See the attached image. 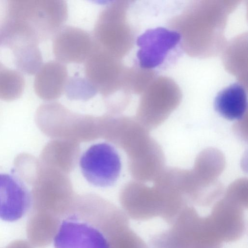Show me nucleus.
I'll return each instance as SVG.
<instances>
[{"label": "nucleus", "mask_w": 248, "mask_h": 248, "mask_svg": "<svg viewBox=\"0 0 248 248\" xmlns=\"http://www.w3.org/2000/svg\"><path fill=\"white\" fill-rule=\"evenodd\" d=\"M149 132L134 117L107 115L102 137L124 152L131 176L144 183L153 182L165 168L162 149Z\"/></svg>", "instance_id": "obj_1"}, {"label": "nucleus", "mask_w": 248, "mask_h": 248, "mask_svg": "<svg viewBox=\"0 0 248 248\" xmlns=\"http://www.w3.org/2000/svg\"><path fill=\"white\" fill-rule=\"evenodd\" d=\"M170 225L168 230L151 238L150 248H220L229 242L226 225L213 209L202 217L187 205Z\"/></svg>", "instance_id": "obj_2"}, {"label": "nucleus", "mask_w": 248, "mask_h": 248, "mask_svg": "<svg viewBox=\"0 0 248 248\" xmlns=\"http://www.w3.org/2000/svg\"><path fill=\"white\" fill-rule=\"evenodd\" d=\"M35 121L46 136L55 139L89 142L101 138V116L74 112L56 101L41 104L36 110Z\"/></svg>", "instance_id": "obj_3"}, {"label": "nucleus", "mask_w": 248, "mask_h": 248, "mask_svg": "<svg viewBox=\"0 0 248 248\" xmlns=\"http://www.w3.org/2000/svg\"><path fill=\"white\" fill-rule=\"evenodd\" d=\"M129 0H116L100 12L92 37L95 49L122 60L132 49L135 31L128 20Z\"/></svg>", "instance_id": "obj_4"}, {"label": "nucleus", "mask_w": 248, "mask_h": 248, "mask_svg": "<svg viewBox=\"0 0 248 248\" xmlns=\"http://www.w3.org/2000/svg\"><path fill=\"white\" fill-rule=\"evenodd\" d=\"M29 185L32 186L31 211L47 212L62 220L67 216L76 195L67 174L39 159L36 171Z\"/></svg>", "instance_id": "obj_5"}, {"label": "nucleus", "mask_w": 248, "mask_h": 248, "mask_svg": "<svg viewBox=\"0 0 248 248\" xmlns=\"http://www.w3.org/2000/svg\"><path fill=\"white\" fill-rule=\"evenodd\" d=\"M84 63L85 78L101 95L106 110L117 111L126 108L131 94L123 88L126 66L122 60L95 49Z\"/></svg>", "instance_id": "obj_6"}, {"label": "nucleus", "mask_w": 248, "mask_h": 248, "mask_svg": "<svg viewBox=\"0 0 248 248\" xmlns=\"http://www.w3.org/2000/svg\"><path fill=\"white\" fill-rule=\"evenodd\" d=\"M5 12L31 25L41 41L52 38L66 22L68 10L62 0H14L7 1Z\"/></svg>", "instance_id": "obj_7"}, {"label": "nucleus", "mask_w": 248, "mask_h": 248, "mask_svg": "<svg viewBox=\"0 0 248 248\" xmlns=\"http://www.w3.org/2000/svg\"><path fill=\"white\" fill-rule=\"evenodd\" d=\"M69 215L96 228L107 240L129 227L128 217L122 209L94 193L76 195Z\"/></svg>", "instance_id": "obj_8"}, {"label": "nucleus", "mask_w": 248, "mask_h": 248, "mask_svg": "<svg viewBox=\"0 0 248 248\" xmlns=\"http://www.w3.org/2000/svg\"><path fill=\"white\" fill-rule=\"evenodd\" d=\"M119 201L128 217L146 220L159 217L169 223L171 219L170 207L166 195L152 187L136 180L126 183L119 193Z\"/></svg>", "instance_id": "obj_9"}, {"label": "nucleus", "mask_w": 248, "mask_h": 248, "mask_svg": "<svg viewBox=\"0 0 248 248\" xmlns=\"http://www.w3.org/2000/svg\"><path fill=\"white\" fill-rule=\"evenodd\" d=\"M181 39L179 32L163 27L146 31L136 40L139 66L151 70L169 64L179 55Z\"/></svg>", "instance_id": "obj_10"}, {"label": "nucleus", "mask_w": 248, "mask_h": 248, "mask_svg": "<svg viewBox=\"0 0 248 248\" xmlns=\"http://www.w3.org/2000/svg\"><path fill=\"white\" fill-rule=\"evenodd\" d=\"M79 165L86 180L101 188L114 185L122 170L118 152L111 144L105 142L90 146L80 157Z\"/></svg>", "instance_id": "obj_11"}, {"label": "nucleus", "mask_w": 248, "mask_h": 248, "mask_svg": "<svg viewBox=\"0 0 248 248\" xmlns=\"http://www.w3.org/2000/svg\"><path fill=\"white\" fill-rule=\"evenodd\" d=\"M225 165L224 155L217 149L206 148L198 155L193 168L190 171L200 202L215 200L223 193L224 186L218 178Z\"/></svg>", "instance_id": "obj_12"}, {"label": "nucleus", "mask_w": 248, "mask_h": 248, "mask_svg": "<svg viewBox=\"0 0 248 248\" xmlns=\"http://www.w3.org/2000/svg\"><path fill=\"white\" fill-rule=\"evenodd\" d=\"M95 50L92 35L78 27L64 25L52 38L53 55L64 64L84 63Z\"/></svg>", "instance_id": "obj_13"}, {"label": "nucleus", "mask_w": 248, "mask_h": 248, "mask_svg": "<svg viewBox=\"0 0 248 248\" xmlns=\"http://www.w3.org/2000/svg\"><path fill=\"white\" fill-rule=\"evenodd\" d=\"M54 243L55 248H108L101 232L70 215L62 219Z\"/></svg>", "instance_id": "obj_14"}, {"label": "nucleus", "mask_w": 248, "mask_h": 248, "mask_svg": "<svg viewBox=\"0 0 248 248\" xmlns=\"http://www.w3.org/2000/svg\"><path fill=\"white\" fill-rule=\"evenodd\" d=\"M30 192L15 176L0 173V218L15 221L24 216L31 207Z\"/></svg>", "instance_id": "obj_15"}, {"label": "nucleus", "mask_w": 248, "mask_h": 248, "mask_svg": "<svg viewBox=\"0 0 248 248\" xmlns=\"http://www.w3.org/2000/svg\"><path fill=\"white\" fill-rule=\"evenodd\" d=\"M142 93L134 118L148 131L162 124L180 102L178 96H157L148 87Z\"/></svg>", "instance_id": "obj_16"}, {"label": "nucleus", "mask_w": 248, "mask_h": 248, "mask_svg": "<svg viewBox=\"0 0 248 248\" xmlns=\"http://www.w3.org/2000/svg\"><path fill=\"white\" fill-rule=\"evenodd\" d=\"M65 64L57 61H50L42 64L35 74L33 88L41 99L54 101L64 93L68 78Z\"/></svg>", "instance_id": "obj_17"}, {"label": "nucleus", "mask_w": 248, "mask_h": 248, "mask_svg": "<svg viewBox=\"0 0 248 248\" xmlns=\"http://www.w3.org/2000/svg\"><path fill=\"white\" fill-rule=\"evenodd\" d=\"M80 152L79 142L55 139L45 146L39 159L43 164L68 174L76 168Z\"/></svg>", "instance_id": "obj_18"}, {"label": "nucleus", "mask_w": 248, "mask_h": 248, "mask_svg": "<svg viewBox=\"0 0 248 248\" xmlns=\"http://www.w3.org/2000/svg\"><path fill=\"white\" fill-rule=\"evenodd\" d=\"M62 220L47 212L31 211L26 228L30 243L38 248L49 246L54 240Z\"/></svg>", "instance_id": "obj_19"}, {"label": "nucleus", "mask_w": 248, "mask_h": 248, "mask_svg": "<svg viewBox=\"0 0 248 248\" xmlns=\"http://www.w3.org/2000/svg\"><path fill=\"white\" fill-rule=\"evenodd\" d=\"M247 106L246 91L237 83L222 89L214 100L215 110L223 118L231 121L243 118L246 115Z\"/></svg>", "instance_id": "obj_20"}, {"label": "nucleus", "mask_w": 248, "mask_h": 248, "mask_svg": "<svg viewBox=\"0 0 248 248\" xmlns=\"http://www.w3.org/2000/svg\"><path fill=\"white\" fill-rule=\"evenodd\" d=\"M25 86V80L20 72L14 69H0V100L9 102L18 99Z\"/></svg>", "instance_id": "obj_21"}, {"label": "nucleus", "mask_w": 248, "mask_h": 248, "mask_svg": "<svg viewBox=\"0 0 248 248\" xmlns=\"http://www.w3.org/2000/svg\"><path fill=\"white\" fill-rule=\"evenodd\" d=\"M13 52L16 66L25 74H35L43 64L42 53L37 45L24 46Z\"/></svg>", "instance_id": "obj_22"}, {"label": "nucleus", "mask_w": 248, "mask_h": 248, "mask_svg": "<svg viewBox=\"0 0 248 248\" xmlns=\"http://www.w3.org/2000/svg\"><path fill=\"white\" fill-rule=\"evenodd\" d=\"M150 70L139 66H126L123 78L124 90L129 93H142L148 87L150 80Z\"/></svg>", "instance_id": "obj_23"}, {"label": "nucleus", "mask_w": 248, "mask_h": 248, "mask_svg": "<svg viewBox=\"0 0 248 248\" xmlns=\"http://www.w3.org/2000/svg\"><path fill=\"white\" fill-rule=\"evenodd\" d=\"M64 93L72 100L87 101L93 97L97 93L85 78L69 77Z\"/></svg>", "instance_id": "obj_24"}, {"label": "nucleus", "mask_w": 248, "mask_h": 248, "mask_svg": "<svg viewBox=\"0 0 248 248\" xmlns=\"http://www.w3.org/2000/svg\"><path fill=\"white\" fill-rule=\"evenodd\" d=\"M108 248H149L146 243L128 227L108 239Z\"/></svg>", "instance_id": "obj_25"}, {"label": "nucleus", "mask_w": 248, "mask_h": 248, "mask_svg": "<svg viewBox=\"0 0 248 248\" xmlns=\"http://www.w3.org/2000/svg\"><path fill=\"white\" fill-rule=\"evenodd\" d=\"M248 120L246 115L241 119L238 120L235 125L234 130L236 133L244 140H247L248 137Z\"/></svg>", "instance_id": "obj_26"}, {"label": "nucleus", "mask_w": 248, "mask_h": 248, "mask_svg": "<svg viewBox=\"0 0 248 248\" xmlns=\"http://www.w3.org/2000/svg\"><path fill=\"white\" fill-rule=\"evenodd\" d=\"M4 248H33V246L25 240L13 241Z\"/></svg>", "instance_id": "obj_27"}, {"label": "nucleus", "mask_w": 248, "mask_h": 248, "mask_svg": "<svg viewBox=\"0 0 248 248\" xmlns=\"http://www.w3.org/2000/svg\"><path fill=\"white\" fill-rule=\"evenodd\" d=\"M1 69V65H0V69Z\"/></svg>", "instance_id": "obj_28"}]
</instances>
